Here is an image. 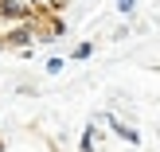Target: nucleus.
<instances>
[{
	"label": "nucleus",
	"instance_id": "obj_1",
	"mask_svg": "<svg viewBox=\"0 0 160 152\" xmlns=\"http://www.w3.org/2000/svg\"><path fill=\"white\" fill-rule=\"evenodd\" d=\"M0 16H8V20H31V8L23 0H0Z\"/></svg>",
	"mask_w": 160,
	"mask_h": 152
},
{
	"label": "nucleus",
	"instance_id": "obj_2",
	"mask_svg": "<svg viewBox=\"0 0 160 152\" xmlns=\"http://www.w3.org/2000/svg\"><path fill=\"white\" fill-rule=\"evenodd\" d=\"M31 39H35V27H31V23H23V27L8 31V39H4V43H8V47H28Z\"/></svg>",
	"mask_w": 160,
	"mask_h": 152
},
{
	"label": "nucleus",
	"instance_id": "obj_3",
	"mask_svg": "<svg viewBox=\"0 0 160 152\" xmlns=\"http://www.w3.org/2000/svg\"><path fill=\"white\" fill-rule=\"evenodd\" d=\"M106 121H109V129H113L117 133V137H121V140H129V145H137V129H129V125H121V121H113V117H106Z\"/></svg>",
	"mask_w": 160,
	"mask_h": 152
},
{
	"label": "nucleus",
	"instance_id": "obj_4",
	"mask_svg": "<svg viewBox=\"0 0 160 152\" xmlns=\"http://www.w3.org/2000/svg\"><path fill=\"white\" fill-rule=\"evenodd\" d=\"M90 55H94L90 43H78V47H74V59H90Z\"/></svg>",
	"mask_w": 160,
	"mask_h": 152
},
{
	"label": "nucleus",
	"instance_id": "obj_5",
	"mask_svg": "<svg viewBox=\"0 0 160 152\" xmlns=\"http://www.w3.org/2000/svg\"><path fill=\"white\" fill-rule=\"evenodd\" d=\"M82 152H94V129H86V137H82Z\"/></svg>",
	"mask_w": 160,
	"mask_h": 152
},
{
	"label": "nucleus",
	"instance_id": "obj_6",
	"mask_svg": "<svg viewBox=\"0 0 160 152\" xmlns=\"http://www.w3.org/2000/svg\"><path fill=\"white\" fill-rule=\"evenodd\" d=\"M117 8H121V12H125V16H129V12H133V8H137V0H117Z\"/></svg>",
	"mask_w": 160,
	"mask_h": 152
},
{
	"label": "nucleus",
	"instance_id": "obj_7",
	"mask_svg": "<svg viewBox=\"0 0 160 152\" xmlns=\"http://www.w3.org/2000/svg\"><path fill=\"white\" fill-rule=\"evenodd\" d=\"M0 152H4V145H0Z\"/></svg>",
	"mask_w": 160,
	"mask_h": 152
}]
</instances>
